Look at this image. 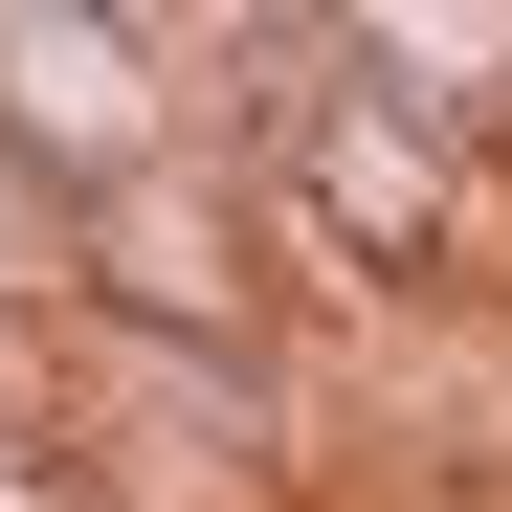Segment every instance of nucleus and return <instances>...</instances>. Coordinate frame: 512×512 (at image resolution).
I'll list each match as a JSON object with an SVG mask.
<instances>
[{
  "mask_svg": "<svg viewBox=\"0 0 512 512\" xmlns=\"http://www.w3.org/2000/svg\"><path fill=\"white\" fill-rule=\"evenodd\" d=\"M0 512H90V468H67V446H45L23 401H0Z\"/></svg>",
  "mask_w": 512,
  "mask_h": 512,
  "instance_id": "4",
  "label": "nucleus"
},
{
  "mask_svg": "<svg viewBox=\"0 0 512 512\" xmlns=\"http://www.w3.org/2000/svg\"><path fill=\"white\" fill-rule=\"evenodd\" d=\"M45 268H67V312H90V334H134V357H201V379L268 357V245H245V179H223V156L112 179Z\"/></svg>",
  "mask_w": 512,
  "mask_h": 512,
  "instance_id": "3",
  "label": "nucleus"
},
{
  "mask_svg": "<svg viewBox=\"0 0 512 512\" xmlns=\"http://www.w3.org/2000/svg\"><path fill=\"white\" fill-rule=\"evenodd\" d=\"M223 134H245V201L357 290H446L468 223H490V112L423 90L357 0H245L223 23Z\"/></svg>",
  "mask_w": 512,
  "mask_h": 512,
  "instance_id": "1",
  "label": "nucleus"
},
{
  "mask_svg": "<svg viewBox=\"0 0 512 512\" xmlns=\"http://www.w3.org/2000/svg\"><path fill=\"white\" fill-rule=\"evenodd\" d=\"M156 156H201L179 23H156V0H0V179L45 201V245L112 179H156Z\"/></svg>",
  "mask_w": 512,
  "mask_h": 512,
  "instance_id": "2",
  "label": "nucleus"
}]
</instances>
